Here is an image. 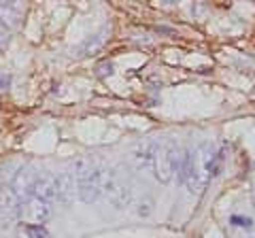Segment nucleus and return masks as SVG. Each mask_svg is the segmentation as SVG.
Listing matches in <instances>:
<instances>
[{
    "label": "nucleus",
    "instance_id": "ddd939ff",
    "mask_svg": "<svg viewBox=\"0 0 255 238\" xmlns=\"http://www.w3.org/2000/svg\"><path fill=\"white\" fill-rule=\"evenodd\" d=\"M26 234L28 238H49V232H47L45 226H34V224H26Z\"/></svg>",
    "mask_w": 255,
    "mask_h": 238
},
{
    "label": "nucleus",
    "instance_id": "39448f33",
    "mask_svg": "<svg viewBox=\"0 0 255 238\" xmlns=\"http://www.w3.org/2000/svg\"><path fill=\"white\" fill-rule=\"evenodd\" d=\"M38 198V200H45V202H58V181H55V174H51L49 170H43V172H36V179H34V185H32V194Z\"/></svg>",
    "mask_w": 255,
    "mask_h": 238
},
{
    "label": "nucleus",
    "instance_id": "9b49d317",
    "mask_svg": "<svg viewBox=\"0 0 255 238\" xmlns=\"http://www.w3.org/2000/svg\"><path fill=\"white\" fill-rule=\"evenodd\" d=\"M96 168H98V164H96L92 157H79V160L73 162V170H70V172L75 174L77 181H81V179L87 177V174H92Z\"/></svg>",
    "mask_w": 255,
    "mask_h": 238
},
{
    "label": "nucleus",
    "instance_id": "0eeeda50",
    "mask_svg": "<svg viewBox=\"0 0 255 238\" xmlns=\"http://www.w3.org/2000/svg\"><path fill=\"white\" fill-rule=\"evenodd\" d=\"M55 181H58V202L70 204L77 198V179H75V174L70 170L60 172L58 177H55Z\"/></svg>",
    "mask_w": 255,
    "mask_h": 238
},
{
    "label": "nucleus",
    "instance_id": "20e7f679",
    "mask_svg": "<svg viewBox=\"0 0 255 238\" xmlns=\"http://www.w3.org/2000/svg\"><path fill=\"white\" fill-rule=\"evenodd\" d=\"M19 204L21 200L15 196L11 185L0 187V228L2 230L15 226V221H19Z\"/></svg>",
    "mask_w": 255,
    "mask_h": 238
},
{
    "label": "nucleus",
    "instance_id": "7ed1b4c3",
    "mask_svg": "<svg viewBox=\"0 0 255 238\" xmlns=\"http://www.w3.org/2000/svg\"><path fill=\"white\" fill-rule=\"evenodd\" d=\"M49 217H51V204L49 202L38 200V198H34V196H28L26 200H21V204H19V221H23V224L43 226Z\"/></svg>",
    "mask_w": 255,
    "mask_h": 238
},
{
    "label": "nucleus",
    "instance_id": "4468645a",
    "mask_svg": "<svg viewBox=\"0 0 255 238\" xmlns=\"http://www.w3.org/2000/svg\"><path fill=\"white\" fill-rule=\"evenodd\" d=\"M96 75L98 77L113 75V64H111V62H102V64H98V68H96Z\"/></svg>",
    "mask_w": 255,
    "mask_h": 238
},
{
    "label": "nucleus",
    "instance_id": "6e6552de",
    "mask_svg": "<svg viewBox=\"0 0 255 238\" xmlns=\"http://www.w3.org/2000/svg\"><path fill=\"white\" fill-rule=\"evenodd\" d=\"M155 149L157 145L155 142H142V145L132 153V162L136 168H149L151 162H153V155H155Z\"/></svg>",
    "mask_w": 255,
    "mask_h": 238
},
{
    "label": "nucleus",
    "instance_id": "9d476101",
    "mask_svg": "<svg viewBox=\"0 0 255 238\" xmlns=\"http://www.w3.org/2000/svg\"><path fill=\"white\" fill-rule=\"evenodd\" d=\"M107 36H109V26H107V28H102L98 34H94V36L87 38V41L81 45L83 55H92V53H96V51H100V49H102V45L107 43Z\"/></svg>",
    "mask_w": 255,
    "mask_h": 238
},
{
    "label": "nucleus",
    "instance_id": "6ab92c4d",
    "mask_svg": "<svg viewBox=\"0 0 255 238\" xmlns=\"http://www.w3.org/2000/svg\"><path fill=\"white\" fill-rule=\"evenodd\" d=\"M2 36H4V28H2V26H0V38H2Z\"/></svg>",
    "mask_w": 255,
    "mask_h": 238
},
{
    "label": "nucleus",
    "instance_id": "f257e3e1",
    "mask_svg": "<svg viewBox=\"0 0 255 238\" xmlns=\"http://www.w3.org/2000/svg\"><path fill=\"white\" fill-rule=\"evenodd\" d=\"M215 149L209 142L198 145L191 151H185L179 157V181L185 185L191 194H202L206 185L213 179V160H215Z\"/></svg>",
    "mask_w": 255,
    "mask_h": 238
},
{
    "label": "nucleus",
    "instance_id": "2eb2a0df",
    "mask_svg": "<svg viewBox=\"0 0 255 238\" xmlns=\"http://www.w3.org/2000/svg\"><path fill=\"white\" fill-rule=\"evenodd\" d=\"M230 221H232L234 226H241V228H251L253 226L249 217H238V215H234V217H230Z\"/></svg>",
    "mask_w": 255,
    "mask_h": 238
},
{
    "label": "nucleus",
    "instance_id": "aec40b11",
    "mask_svg": "<svg viewBox=\"0 0 255 238\" xmlns=\"http://www.w3.org/2000/svg\"><path fill=\"white\" fill-rule=\"evenodd\" d=\"M168 2H177V0H168Z\"/></svg>",
    "mask_w": 255,
    "mask_h": 238
},
{
    "label": "nucleus",
    "instance_id": "f03ea898",
    "mask_svg": "<svg viewBox=\"0 0 255 238\" xmlns=\"http://www.w3.org/2000/svg\"><path fill=\"white\" fill-rule=\"evenodd\" d=\"M179 151L172 142H164V145H157L153 162H151V172L159 183H170V181L177 177V168H179Z\"/></svg>",
    "mask_w": 255,
    "mask_h": 238
},
{
    "label": "nucleus",
    "instance_id": "423d86ee",
    "mask_svg": "<svg viewBox=\"0 0 255 238\" xmlns=\"http://www.w3.org/2000/svg\"><path fill=\"white\" fill-rule=\"evenodd\" d=\"M34 179H36V170L32 168V166H19V170H15L13 179H11V189L19 200H26V198L32 194Z\"/></svg>",
    "mask_w": 255,
    "mask_h": 238
},
{
    "label": "nucleus",
    "instance_id": "f3484780",
    "mask_svg": "<svg viewBox=\"0 0 255 238\" xmlns=\"http://www.w3.org/2000/svg\"><path fill=\"white\" fill-rule=\"evenodd\" d=\"M251 198H253V209H255V181H253V187H251Z\"/></svg>",
    "mask_w": 255,
    "mask_h": 238
},
{
    "label": "nucleus",
    "instance_id": "dca6fc26",
    "mask_svg": "<svg viewBox=\"0 0 255 238\" xmlns=\"http://www.w3.org/2000/svg\"><path fill=\"white\" fill-rule=\"evenodd\" d=\"M11 85V77L9 75H0V92H4Z\"/></svg>",
    "mask_w": 255,
    "mask_h": 238
},
{
    "label": "nucleus",
    "instance_id": "1a4fd4ad",
    "mask_svg": "<svg viewBox=\"0 0 255 238\" xmlns=\"http://www.w3.org/2000/svg\"><path fill=\"white\" fill-rule=\"evenodd\" d=\"M19 11L13 4H0V26L4 30H13L19 26Z\"/></svg>",
    "mask_w": 255,
    "mask_h": 238
},
{
    "label": "nucleus",
    "instance_id": "f8f14e48",
    "mask_svg": "<svg viewBox=\"0 0 255 238\" xmlns=\"http://www.w3.org/2000/svg\"><path fill=\"white\" fill-rule=\"evenodd\" d=\"M151 211H153V198H151V196L138 198V200H136V215L138 217H149Z\"/></svg>",
    "mask_w": 255,
    "mask_h": 238
},
{
    "label": "nucleus",
    "instance_id": "a211bd4d",
    "mask_svg": "<svg viewBox=\"0 0 255 238\" xmlns=\"http://www.w3.org/2000/svg\"><path fill=\"white\" fill-rule=\"evenodd\" d=\"M17 0H0V4H15Z\"/></svg>",
    "mask_w": 255,
    "mask_h": 238
}]
</instances>
